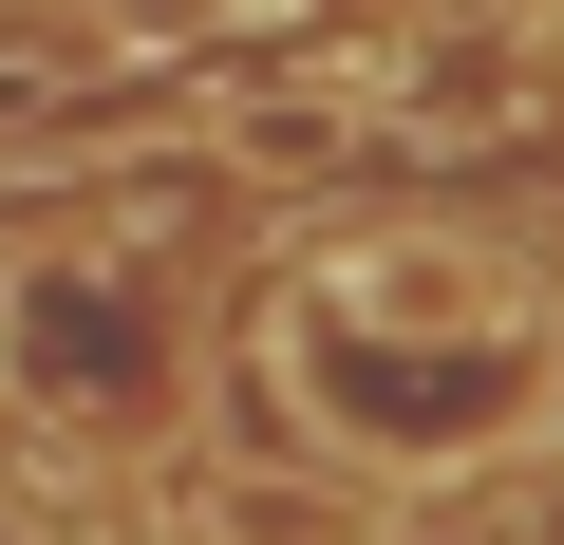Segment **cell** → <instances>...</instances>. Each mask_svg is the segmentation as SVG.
Listing matches in <instances>:
<instances>
[{
	"instance_id": "cell-1",
	"label": "cell",
	"mask_w": 564,
	"mask_h": 545,
	"mask_svg": "<svg viewBox=\"0 0 564 545\" xmlns=\"http://www.w3.org/2000/svg\"><path fill=\"white\" fill-rule=\"evenodd\" d=\"M0 358H20V395L39 414H76V433H132V414H170V320H132L113 283H0Z\"/></svg>"
},
{
	"instance_id": "cell-2",
	"label": "cell",
	"mask_w": 564,
	"mask_h": 545,
	"mask_svg": "<svg viewBox=\"0 0 564 545\" xmlns=\"http://www.w3.org/2000/svg\"><path fill=\"white\" fill-rule=\"evenodd\" d=\"M207 545H377V489H339V470H207Z\"/></svg>"
},
{
	"instance_id": "cell-3",
	"label": "cell",
	"mask_w": 564,
	"mask_h": 545,
	"mask_svg": "<svg viewBox=\"0 0 564 545\" xmlns=\"http://www.w3.org/2000/svg\"><path fill=\"white\" fill-rule=\"evenodd\" d=\"M95 20H113V39H245L263 0H95Z\"/></svg>"
}]
</instances>
